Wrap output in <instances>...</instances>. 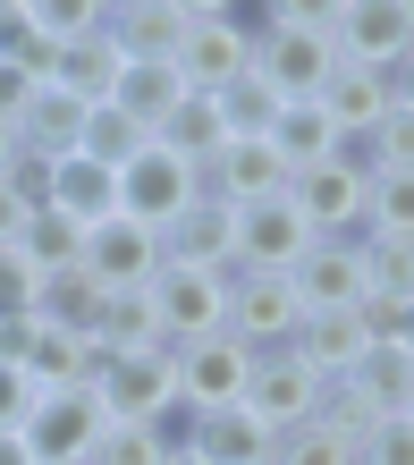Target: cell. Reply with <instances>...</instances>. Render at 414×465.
<instances>
[{
  "mask_svg": "<svg viewBox=\"0 0 414 465\" xmlns=\"http://www.w3.org/2000/svg\"><path fill=\"white\" fill-rule=\"evenodd\" d=\"M364 288L380 296V305L414 296V245L406 237H364Z\"/></svg>",
  "mask_w": 414,
  "mask_h": 465,
  "instance_id": "8d00e7d4",
  "label": "cell"
},
{
  "mask_svg": "<svg viewBox=\"0 0 414 465\" xmlns=\"http://www.w3.org/2000/svg\"><path fill=\"white\" fill-rule=\"evenodd\" d=\"M262 144L280 153V170H288V178H305V170H321V161H339V153H347V144H339V127L321 119V102H280V119H271Z\"/></svg>",
  "mask_w": 414,
  "mask_h": 465,
  "instance_id": "ffe728a7",
  "label": "cell"
},
{
  "mask_svg": "<svg viewBox=\"0 0 414 465\" xmlns=\"http://www.w3.org/2000/svg\"><path fill=\"white\" fill-rule=\"evenodd\" d=\"M288 288H296V305L305 313H355L364 305V237H313L305 245V262L288 271Z\"/></svg>",
  "mask_w": 414,
  "mask_h": 465,
  "instance_id": "4fadbf2b",
  "label": "cell"
},
{
  "mask_svg": "<svg viewBox=\"0 0 414 465\" xmlns=\"http://www.w3.org/2000/svg\"><path fill=\"white\" fill-rule=\"evenodd\" d=\"M195 25V0H102V35L119 60H161L178 68V43Z\"/></svg>",
  "mask_w": 414,
  "mask_h": 465,
  "instance_id": "7c38bea8",
  "label": "cell"
},
{
  "mask_svg": "<svg viewBox=\"0 0 414 465\" xmlns=\"http://www.w3.org/2000/svg\"><path fill=\"white\" fill-rule=\"evenodd\" d=\"M321 102V119L339 127V144H364V135L380 127V111H389V76H372V68H330V85L313 94Z\"/></svg>",
  "mask_w": 414,
  "mask_h": 465,
  "instance_id": "ac0fdd59",
  "label": "cell"
},
{
  "mask_svg": "<svg viewBox=\"0 0 414 465\" xmlns=\"http://www.w3.org/2000/svg\"><path fill=\"white\" fill-rule=\"evenodd\" d=\"M271 465H355V440H347L339 423L305 415L296 431H280V440H271Z\"/></svg>",
  "mask_w": 414,
  "mask_h": 465,
  "instance_id": "d6a6232c",
  "label": "cell"
},
{
  "mask_svg": "<svg viewBox=\"0 0 414 465\" xmlns=\"http://www.w3.org/2000/svg\"><path fill=\"white\" fill-rule=\"evenodd\" d=\"M339 68L330 51V0H271L254 17V76L280 102H313Z\"/></svg>",
  "mask_w": 414,
  "mask_h": 465,
  "instance_id": "6da1fadb",
  "label": "cell"
},
{
  "mask_svg": "<svg viewBox=\"0 0 414 465\" xmlns=\"http://www.w3.org/2000/svg\"><path fill=\"white\" fill-rule=\"evenodd\" d=\"M119 51H110V35H85V43H68L60 51V76H51V85H60L68 102H85V111H102L110 94H119Z\"/></svg>",
  "mask_w": 414,
  "mask_h": 465,
  "instance_id": "d4e9b609",
  "label": "cell"
},
{
  "mask_svg": "<svg viewBox=\"0 0 414 465\" xmlns=\"http://www.w3.org/2000/svg\"><path fill=\"white\" fill-rule=\"evenodd\" d=\"M17 440H25V457H34V465H85L94 440H102V406H94L85 390H43L34 415L17 423Z\"/></svg>",
  "mask_w": 414,
  "mask_h": 465,
  "instance_id": "8fae6325",
  "label": "cell"
},
{
  "mask_svg": "<svg viewBox=\"0 0 414 465\" xmlns=\"http://www.w3.org/2000/svg\"><path fill=\"white\" fill-rule=\"evenodd\" d=\"M364 322H372V339H380V347H398L406 364H414V296H398V305L364 296Z\"/></svg>",
  "mask_w": 414,
  "mask_h": 465,
  "instance_id": "60d3db41",
  "label": "cell"
},
{
  "mask_svg": "<svg viewBox=\"0 0 414 465\" xmlns=\"http://www.w3.org/2000/svg\"><path fill=\"white\" fill-rule=\"evenodd\" d=\"M195 203V170H186L178 153H161V144H144L119 170V221H144V229H170L178 212Z\"/></svg>",
  "mask_w": 414,
  "mask_h": 465,
  "instance_id": "5bb4252c",
  "label": "cell"
},
{
  "mask_svg": "<svg viewBox=\"0 0 414 465\" xmlns=\"http://www.w3.org/2000/svg\"><path fill=\"white\" fill-rule=\"evenodd\" d=\"M144 144H153V135L135 127V119L119 111V102L85 111V127H76V161H94V170H110V178H119V170H127V161L144 153Z\"/></svg>",
  "mask_w": 414,
  "mask_h": 465,
  "instance_id": "83f0119b",
  "label": "cell"
},
{
  "mask_svg": "<svg viewBox=\"0 0 414 465\" xmlns=\"http://www.w3.org/2000/svg\"><path fill=\"white\" fill-rule=\"evenodd\" d=\"M9 153H17V135H9V127H0V170H9Z\"/></svg>",
  "mask_w": 414,
  "mask_h": 465,
  "instance_id": "c3c4849f",
  "label": "cell"
},
{
  "mask_svg": "<svg viewBox=\"0 0 414 465\" xmlns=\"http://www.w3.org/2000/svg\"><path fill=\"white\" fill-rule=\"evenodd\" d=\"M305 245H313V229L288 212V195L245 203V212H237V262H229V271H271V280H288V271L305 262Z\"/></svg>",
  "mask_w": 414,
  "mask_h": 465,
  "instance_id": "2e32d148",
  "label": "cell"
},
{
  "mask_svg": "<svg viewBox=\"0 0 414 465\" xmlns=\"http://www.w3.org/2000/svg\"><path fill=\"white\" fill-rule=\"evenodd\" d=\"M364 186H372V170L355 153H339V161H321V170L288 178V212L313 237H355V229H364Z\"/></svg>",
  "mask_w": 414,
  "mask_h": 465,
  "instance_id": "ba28073f",
  "label": "cell"
},
{
  "mask_svg": "<svg viewBox=\"0 0 414 465\" xmlns=\"http://www.w3.org/2000/svg\"><path fill=\"white\" fill-rule=\"evenodd\" d=\"M34 271H25V254H17V245H0V322H25V313H34Z\"/></svg>",
  "mask_w": 414,
  "mask_h": 465,
  "instance_id": "ab89813d",
  "label": "cell"
},
{
  "mask_svg": "<svg viewBox=\"0 0 414 465\" xmlns=\"http://www.w3.org/2000/svg\"><path fill=\"white\" fill-rule=\"evenodd\" d=\"M339 381H347V390H355V398L372 406V415H406L414 364H406L398 347H380V339H372V347H364V364H355V372H339Z\"/></svg>",
  "mask_w": 414,
  "mask_h": 465,
  "instance_id": "f546056e",
  "label": "cell"
},
{
  "mask_svg": "<svg viewBox=\"0 0 414 465\" xmlns=\"http://www.w3.org/2000/svg\"><path fill=\"white\" fill-rule=\"evenodd\" d=\"M186 449V415H161V423H102V440L85 465H170Z\"/></svg>",
  "mask_w": 414,
  "mask_h": 465,
  "instance_id": "603a6c76",
  "label": "cell"
},
{
  "mask_svg": "<svg viewBox=\"0 0 414 465\" xmlns=\"http://www.w3.org/2000/svg\"><path fill=\"white\" fill-rule=\"evenodd\" d=\"M51 170H60V161H43V153H25V144H17V153H9V170H0V186H9L25 212H43V203H51Z\"/></svg>",
  "mask_w": 414,
  "mask_h": 465,
  "instance_id": "f35d334b",
  "label": "cell"
},
{
  "mask_svg": "<svg viewBox=\"0 0 414 465\" xmlns=\"http://www.w3.org/2000/svg\"><path fill=\"white\" fill-rule=\"evenodd\" d=\"M389 94H398V102H414V51L398 60V76H389Z\"/></svg>",
  "mask_w": 414,
  "mask_h": 465,
  "instance_id": "bcb514c9",
  "label": "cell"
},
{
  "mask_svg": "<svg viewBox=\"0 0 414 465\" xmlns=\"http://www.w3.org/2000/svg\"><path fill=\"white\" fill-rule=\"evenodd\" d=\"M161 254L186 262V271H229V262H237V212L195 186V203H186L178 221L161 229Z\"/></svg>",
  "mask_w": 414,
  "mask_h": 465,
  "instance_id": "e0dca14e",
  "label": "cell"
},
{
  "mask_svg": "<svg viewBox=\"0 0 414 465\" xmlns=\"http://www.w3.org/2000/svg\"><path fill=\"white\" fill-rule=\"evenodd\" d=\"M43 212H60V221L68 229H102L110 221V212H119V178H110V170H94V161H60V170H51V203Z\"/></svg>",
  "mask_w": 414,
  "mask_h": 465,
  "instance_id": "7402d4cb",
  "label": "cell"
},
{
  "mask_svg": "<svg viewBox=\"0 0 414 465\" xmlns=\"http://www.w3.org/2000/svg\"><path fill=\"white\" fill-rule=\"evenodd\" d=\"M330 51L347 68L398 76V60L414 51V0H330Z\"/></svg>",
  "mask_w": 414,
  "mask_h": 465,
  "instance_id": "3957f363",
  "label": "cell"
},
{
  "mask_svg": "<svg viewBox=\"0 0 414 465\" xmlns=\"http://www.w3.org/2000/svg\"><path fill=\"white\" fill-rule=\"evenodd\" d=\"M212 111H220V127H229V135H271V119H280V94H271L262 76L245 68L237 85H220V94H212Z\"/></svg>",
  "mask_w": 414,
  "mask_h": 465,
  "instance_id": "836d02e7",
  "label": "cell"
},
{
  "mask_svg": "<svg viewBox=\"0 0 414 465\" xmlns=\"http://www.w3.org/2000/svg\"><path fill=\"white\" fill-rule=\"evenodd\" d=\"M110 102H119V111L144 127V135H161V119L186 102V85H178V68H161V60H127V68H119V94H110Z\"/></svg>",
  "mask_w": 414,
  "mask_h": 465,
  "instance_id": "484cf974",
  "label": "cell"
},
{
  "mask_svg": "<svg viewBox=\"0 0 414 465\" xmlns=\"http://www.w3.org/2000/svg\"><path fill=\"white\" fill-rule=\"evenodd\" d=\"M94 347L110 355H135V347H161V322L144 296H102V322H94Z\"/></svg>",
  "mask_w": 414,
  "mask_h": 465,
  "instance_id": "e575fe53",
  "label": "cell"
},
{
  "mask_svg": "<svg viewBox=\"0 0 414 465\" xmlns=\"http://www.w3.org/2000/svg\"><path fill=\"white\" fill-rule=\"evenodd\" d=\"M186 457H203V465H271V431L245 415V406L186 415Z\"/></svg>",
  "mask_w": 414,
  "mask_h": 465,
  "instance_id": "d6986e66",
  "label": "cell"
},
{
  "mask_svg": "<svg viewBox=\"0 0 414 465\" xmlns=\"http://www.w3.org/2000/svg\"><path fill=\"white\" fill-rule=\"evenodd\" d=\"M355 465H414V415H380L355 440Z\"/></svg>",
  "mask_w": 414,
  "mask_h": 465,
  "instance_id": "74e56055",
  "label": "cell"
},
{
  "mask_svg": "<svg viewBox=\"0 0 414 465\" xmlns=\"http://www.w3.org/2000/svg\"><path fill=\"white\" fill-rule=\"evenodd\" d=\"M364 170H414V102L389 94V111H380V127L364 135V144H347Z\"/></svg>",
  "mask_w": 414,
  "mask_h": 465,
  "instance_id": "d590c367",
  "label": "cell"
},
{
  "mask_svg": "<svg viewBox=\"0 0 414 465\" xmlns=\"http://www.w3.org/2000/svg\"><path fill=\"white\" fill-rule=\"evenodd\" d=\"M25 43H34V0H0V60H17Z\"/></svg>",
  "mask_w": 414,
  "mask_h": 465,
  "instance_id": "ee69618b",
  "label": "cell"
},
{
  "mask_svg": "<svg viewBox=\"0 0 414 465\" xmlns=\"http://www.w3.org/2000/svg\"><path fill=\"white\" fill-rule=\"evenodd\" d=\"M25 102H34V76H25L17 60H0V127L17 135V119H25Z\"/></svg>",
  "mask_w": 414,
  "mask_h": 465,
  "instance_id": "7bdbcfd3",
  "label": "cell"
},
{
  "mask_svg": "<svg viewBox=\"0 0 414 465\" xmlns=\"http://www.w3.org/2000/svg\"><path fill=\"white\" fill-rule=\"evenodd\" d=\"M161 229H144V221H119L110 212L102 229H85V254H76V271L102 288V296H144L153 280H161Z\"/></svg>",
  "mask_w": 414,
  "mask_h": 465,
  "instance_id": "8992f818",
  "label": "cell"
},
{
  "mask_svg": "<svg viewBox=\"0 0 414 465\" xmlns=\"http://www.w3.org/2000/svg\"><path fill=\"white\" fill-rule=\"evenodd\" d=\"M170 465H203V457H186V449H178V457H170Z\"/></svg>",
  "mask_w": 414,
  "mask_h": 465,
  "instance_id": "681fc988",
  "label": "cell"
},
{
  "mask_svg": "<svg viewBox=\"0 0 414 465\" xmlns=\"http://www.w3.org/2000/svg\"><path fill=\"white\" fill-rule=\"evenodd\" d=\"M296 322H305V305H296L288 280H271V271H229V339L245 355L296 347Z\"/></svg>",
  "mask_w": 414,
  "mask_h": 465,
  "instance_id": "30bf717a",
  "label": "cell"
},
{
  "mask_svg": "<svg viewBox=\"0 0 414 465\" xmlns=\"http://www.w3.org/2000/svg\"><path fill=\"white\" fill-rule=\"evenodd\" d=\"M34 322H51V331H68V339H94L102 288L85 280V271H51V280L34 288Z\"/></svg>",
  "mask_w": 414,
  "mask_h": 465,
  "instance_id": "4316f807",
  "label": "cell"
},
{
  "mask_svg": "<svg viewBox=\"0 0 414 465\" xmlns=\"http://www.w3.org/2000/svg\"><path fill=\"white\" fill-rule=\"evenodd\" d=\"M144 305H153V322H161V347L212 339V331H229V271H186V262H161V280L144 288Z\"/></svg>",
  "mask_w": 414,
  "mask_h": 465,
  "instance_id": "277c9868",
  "label": "cell"
},
{
  "mask_svg": "<svg viewBox=\"0 0 414 465\" xmlns=\"http://www.w3.org/2000/svg\"><path fill=\"white\" fill-rule=\"evenodd\" d=\"M406 415H414V390H406Z\"/></svg>",
  "mask_w": 414,
  "mask_h": 465,
  "instance_id": "f907efd6",
  "label": "cell"
},
{
  "mask_svg": "<svg viewBox=\"0 0 414 465\" xmlns=\"http://www.w3.org/2000/svg\"><path fill=\"white\" fill-rule=\"evenodd\" d=\"M364 347H372V322H364V305L355 313H305L296 322V355L321 372V381H339V372H355L364 364Z\"/></svg>",
  "mask_w": 414,
  "mask_h": 465,
  "instance_id": "44dd1931",
  "label": "cell"
},
{
  "mask_svg": "<svg viewBox=\"0 0 414 465\" xmlns=\"http://www.w3.org/2000/svg\"><path fill=\"white\" fill-rule=\"evenodd\" d=\"M170 364H178V415H220V406H237V398H245V372H254V355H245L229 331H212V339L170 347Z\"/></svg>",
  "mask_w": 414,
  "mask_h": 465,
  "instance_id": "9c48e42d",
  "label": "cell"
},
{
  "mask_svg": "<svg viewBox=\"0 0 414 465\" xmlns=\"http://www.w3.org/2000/svg\"><path fill=\"white\" fill-rule=\"evenodd\" d=\"M0 465H34V457H25V440H17V431H0Z\"/></svg>",
  "mask_w": 414,
  "mask_h": 465,
  "instance_id": "7dc6e473",
  "label": "cell"
},
{
  "mask_svg": "<svg viewBox=\"0 0 414 465\" xmlns=\"http://www.w3.org/2000/svg\"><path fill=\"white\" fill-rule=\"evenodd\" d=\"M355 237H406L414 245V170H372L364 186V229Z\"/></svg>",
  "mask_w": 414,
  "mask_h": 465,
  "instance_id": "1f68e13d",
  "label": "cell"
},
{
  "mask_svg": "<svg viewBox=\"0 0 414 465\" xmlns=\"http://www.w3.org/2000/svg\"><path fill=\"white\" fill-rule=\"evenodd\" d=\"M17 254H25V271H34V280H51V271H76V254H85V229H68L60 212H25Z\"/></svg>",
  "mask_w": 414,
  "mask_h": 465,
  "instance_id": "4dcf8cb0",
  "label": "cell"
},
{
  "mask_svg": "<svg viewBox=\"0 0 414 465\" xmlns=\"http://www.w3.org/2000/svg\"><path fill=\"white\" fill-rule=\"evenodd\" d=\"M76 127H85V102H68L60 85H34V102H25V119H17V144L43 153V161H68Z\"/></svg>",
  "mask_w": 414,
  "mask_h": 465,
  "instance_id": "cb8c5ba5",
  "label": "cell"
},
{
  "mask_svg": "<svg viewBox=\"0 0 414 465\" xmlns=\"http://www.w3.org/2000/svg\"><path fill=\"white\" fill-rule=\"evenodd\" d=\"M153 144H161V153H178L186 170H203V161H212L220 144H229V127H220V111H212V94H186L178 111L161 119V135H153Z\"/></svg>",
  "mask_w": 414,
  "mask_h": 465,
  "instance_id": "f1b7e54d",
  "label": "cell"
},
{
  "mask_svg": "<svg viewBox=\"0 0 414 465\" xmlns=\"http://www.w3.org/2000/svg\"><path fill=\"white\" fill-rule=\"evenodd\" d=\"M254 68V17L229 9V0H195V25L178 43V85L186 94H220Z\"/></svg>",
  "mask_w": 414,
  "mask_h": 465,
  "instance_id": "7a4b0ae2",
  "label": "cell"
},
{
  "mask_svg": "<svg viewBox=\"0 0 414 465\" xmlns=\"http://www.w3.org/2000/svg\"><path fill=\"white\" fill-rule=\"evenodd\" d=\"M237 406L271 431V440H280V431H296V423L321 406V372H313L296 347H271V355H254V372H245V398H237Z\"/></svg>",
  "mask_w": 414,
  "mask_h": 465,
  "instance_id": "52a82bcc",
  "label": "cell"
},
{
  "mask_svg": "<svg viewBox=\"0 0 414 465\" xmlns=\"http://www.w3.org/2000/svg\"><path fill=\"white\" fill-rule=\"evenodd\" d=\"M94 406H102V423H161V415H178V364H170V347L110 355L102 381H94Z\"/></svg>",
  "mask_w": 414,
  "mask_h": 465,
  "instance_id": "5b68a950",
  "label": "cell"
},
{
  "mask_svg": "<svg viewBox=\"0 0 414 465\" xmlns=\"http://www.w3.org/2000/svg\"><path fill=\"white\" fill-rule=\"evenodd\" d=\"M17 229H25V203L9 195V186H0V245H17Z\"/></svg>",
  "mask_w": 414,
  "mask_h": 465,
  "instance_id": "f6af8a7d",
  "label": "cell"
},
{
  "mask_svg": "<svg viewBox=\"0 0 414 465\" xmlns=\"http://www.w3.org/2000/svg\"><path fill=\"white\" fill-rule=\"evenodd\" d=\"M195 186L203 195H220L229 212H245V203H271V195H288V170H280V153L262 144V135H229L203 170H195Z\"/></svg>",
  "mask_w": 414,
  "mask_h": 465,
  "instance_id": "9a60e30c",
  "label": "cell"
},
{
  "mask_svg": "<svg viewBox=\"0 0 414 465\" xmlns=\"http://www.w3.org/2000/svg\"><path fill=\"white\" fill-rule=\"evenodd\" d=\"M25 415H34V381H25L17 364H0V431H17Z\"/></svg>",
  "mask_w": 414,
  "mask_h": 465,
  "instance_id": "b9f144b4",
  "label": "cell"
}]
</instances>
